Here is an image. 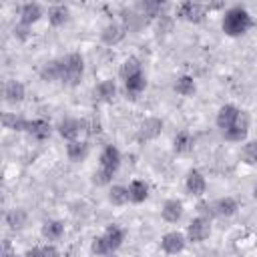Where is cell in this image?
<instances>
[{"label":"cell","instance_id":"6da1fadb","mask_svg":"<svg viewBox=\"0 0 257 257\" xmlns=\"http://www.w3.org/2000/svg\"><path fill=\"white\" fill-rule=\"evenodd\" d=\"M215 124H217V131L221 133V137L229 143H245L247 141V135H249V114L239 108L237 104H223L219 110H217V116H215Z\"/></svg>","mask_w":257,"mask_h":257},{"label":"cell","instance_id":"7a4b0ae2","mask_svg":"<svg viewBox=\"0 0 257 257\" xmlns=\"http://www.w3.org/2000/svg\"><path fill=\"white\" fill-rule=\"evenodd\" d=\"M253 28V16L251 12L241 6V4H235V6H229L223 16H221V30L225 36L229 38H239V36H245L249 30Z\"/></svg>","mask_w":257,"mask_h":257},{"label":"cell","instance_id":"3957f363","mask_svg":"<svg viewBox=\"0 0 257 257\" xmlns=\"http://www.w3.org/2000/svg\"><path fill=\"white\" fill-rule=\"evenodd\" d=\"M62 66V78L60 82L64 86H78L84 76V56L80 52H68L60 58Z\"/></svg>","mask_w":257,"mask_h":257},{"label":"cell","instance_id":"277c9868","mask_svg":"<svg viewBox=\"0 0 257 257\" xmlns=\"http://www.w3.org/2000/svg\"><path fill=\"white\" fill-rule=\"evenodd\" d=\"M120 163H122V155L118 151V147L114 145H104L100 155H98V169L110 177H114L120 169Z\"/></svg>","mask_w":257,"mask_h":257},{"label":"cell","instance_id":"5b68a950","mask_svg":"<svg viewBox=\"0 0 257 257\" xmlns=\"http://www.w3.org/2000/svg\"><path fill=\"white\" fill-rule=\"evenodd\" d=\"M54 128L66 143H70V141H78L80 139V135L86 131V122L76 118V116H64V118L58 120V124Z\"/></svg>","mask_w":257,"mask_h":257},{"label":"cell","instance_id":"8992f818","mask_svg":"<svg viewBox=\"0 0 257 257\" xmlns=\"http://www.w3.org/2000/svg\"><path fill=\"white\" fill-rule=\"evenodd\" d=\"M211 231H213L211 221L197 215L195 219L189 221V225L185 229V235H187V241L189 243H203V241H207L211 237Z\"/></svg>","mask_w":257,"mask_h":257},{"label":"cell","instance_id":"52a82bcc","mask_svg":"<svg viewBox=\"0 0 257 257\" xmlns=\"http://www.w3.org/2000/svg\"><path fill=\"white\" fill-rule=\"evenodd\" d=\"M187 243H189L187 241V235L181 233V231H177V229H173V231H167L161 237L159 247H161V251L165 255H179V253H183L187 249Z\"/></svg>","mask_w":257,"mask_h":257},{"label":"cell","instance_id":"ba28073f","mask_svg":"<svg viewBox=\"0 0 257 257\" xmlns=\"http://www.w3.org/2000/svg\"><path fill=\"white\" fill-rule=\"evenodd\" d=\"M175 14H177V18H181V20H185V22L199 24V22H203L205 16H207V6H205V4H199V2L187 0V2L177 4Z\"/></svg>","mask_w":257,"mask_h":257},{"label":"cell","instance_id":"9c48e42d","mask_svg":"<svg viewBox=\"0 0 257 257\" xmlns=\"http://www.w3.org/2000/svg\"><path fill=\"white\" fill-rule=\"evenodd\" d=\"M163 126L165 122L159 118V116H147L139 122V128H137V137L139 141H155L161 133H163Z\"/></svg>","mask_w":257,"mask_h":257},{"label":"cell","instance_id":"30bf717a","mask_svg":"<svg viewBox=\"0 0 257 257\" xmlns=\"http://www.w3.org/2000/svg\"><path fill=\"white\" fill-rule=\"evenodd\" d=\"M185 191L191 197H197V199L205 197V193H207V179H205V175L199 169H191L187 173V177H185Z\"/></svg>","mask_w":257,"mask_h":257},{"label":"cell","instance_id":"8fae6325","mask_svg":"<svg viewBox=\"0 0 257 257\" xmlns=\"http://www.w3.org/2000/svg\"><path fill=\"white\" fill-rule=\"evenodd\" d=\"M2 96H4V102L6 104H12V106L20 104L26 98V86H24V82H20L16 78H8L4 82V86H2Z\"/></svg>","mask_w":257,"mask_h":257},{"label":"cell","instance_id":"7c38bea8","mask_svg":"<svg viewBox=\"0 0 257 257\" xmlns=\"http://www.w3.org/2000/svg\"><path fill=\"white\" fill-rule=\"evenodd\" d=\"M42 16H44V8L38 2H24L18 6V22L24 26L32 28V24H36Z\"/></svg>","mask_w":257,"mask_h":257},{"label":"cell","instance_id":"4fadbf2b","mask_svg":"<svg viewBox=\"0 0 257 257\" xmlns=\"http://www.w3.org/2000/svg\"><path fill=\"white\" fill-rule=\"evenodd\" d=\"M183 215H185V205L181 199H167L161 207V219L169 225L179 223L183 219Z\"/></svg>","mask_w":257,"mask_h":257},{"label":"cell","instance_id":"5bb4252c","mask_svg":"<svg viewBox=\"0 0 257 257\" xmlns=\"http://www.w3.org/2000/svg\"><path fill=\"white\" fill-rule=\"evenodd\" d=\"M126 36V28L122 22H108L102 30H100V40L106 46H116L118 42H122Z\"/></svg>","mask_w":257,"mask_h":257},{"label":"cell","instance_id":"9a60e30c","mask_svg":"<svg viewBox=\"0 0 257 257\" xmlns=\"http://www.w3.org/2000/svg\"><path fill=\"white\" fill-rule=\"evenodd\" d=\"M64 151H66V159L70 161V163H84L86 159H88V155H90V145L86 143V141H70V143H66V147H64Z\"/></svg>","mask_w":257,"mask_h":257},{"label":"cell","instance_id":"2e32d148","mask_svg":"<svg viewBox=\"0 0 257 257\" xmlns=\"http://www.w3.org/2000/svg\"><path fill=\"white\" fill-rule=\"evenodd\" d=\"M116 94H118V86H116V82H114L112 78H104V80H100V82L94 86V98H96L98 102L110 104V102H114Z\"/></svg>","mask_w":257,"mask_h":257},{"label":"cell","instance_id":"e0dca14e","mask_svg":"<svg viewBox=\"0 0 257 257\" xmlns=\"http://www.w3.org/2000/svg\"><path fill=\"white\" fill-rule=\"evenodd\" d=\"M52 131H54V126L46 118H32V120H28V126H26V133L34 141H48Z\"/></svg>","mask_w":257,"mask_h":257},{"label":"cell","instance_id":"ac0fdd59","mask_svg":"<svg viewBox=\"0 0 257 257\" xmlns=\"http://www.w3.org/2000/svg\"><path fill=\"white\" fill-rule=\"evenodd\" d=\"M40 235L46 243H56L64 237V223L58 219H46L40 227Z\"/></svg>","mask_w":257,"mask_h":257},{"label":"cell","instance_id":"d6986e66","mask_svg":"<svg viewBox=\"0 0 257 257\" xmlns=\"http://www.w3.org/2000/svg\"><path fill=\"white\" fill-rule=\"evenodd\" d=\"M102 237H104V241H106L110 253H116V251L122 247V243H124V239H126V233H124V229H122L120 225L112 223V225H108V227L102 231Z\"/></svg>","mask_w":257,"mask_h":257},{"label":"cell","instance_id":"ffe728a7","mask_svg":"<svg viewBox=\"0 0 257 257\" xmlns=\"http://www.w3.org/2000/svg\"><path fill=\"white\" fill-rule=\"evenodd\" d=\"M46 18H48V24L54 26V28H60L68 22L70 18V8L66 4H50L46 8Z\"/></svg>","mask_w":257,"mask_h":257},{"label":"cell","instance_id":"44dd1931","mask_svg":"<svg viewBox=\"0 0 257 257\" xmlns=\"http://www.w3.org/2000/svg\"><path fill=\"white\" fill-rule=\"evenodd\" d=\"M213 209H215V217H221V219H229V217H233V215H237V211H239V203H237V199H233V197H219V199H215L213 201Z\"/></svg>","mask_w":257,"mask_h":257},{"label":"cell","instance_id":"7402d4cb","mask_svg":"<svg viewBox=\"0 0 257 257\" xmlns=\"http://www.w3.org/2000/svg\"><path fill=\"white\" fill-rule=\"evenodd\" d=\"M126 189H128V199H131L133 205L145 203V201L149 199V193H151L149 183L143 181V179H133V181L126 185Z\"/></svg>","mask_w":257,"mask_h":257},{"label":"cell","instance_id":"603a6c76","mask_svg":"<svg viewBox=\"0 0 257 257\" xmlns=\"http://www.w3.org/2000/svg\"><path fill=\"white\" fill-rule=\"evenodd\" d=\"M195 149V137L191 131L183 128L173 137V151L177 155H189Z\"/></svg>","mask_w":257,"mask_h":257},{"label":"cell","instance_id":"cb8c5ba5","mask_svg":"<svg viewBox=\"0 0 257 257\" xmlns=\"http://www.w3.org/2000/svg\"><path fill=\"white\" fill-rule=\"evenodd\" d=\"M122 88H124L126 96H131V98H137L139 94H143L145 88H147V76H145V72L133 74L126 80H122Z\"/></svg>","mask_w":257,"mask_h":257},{"label":"cell","instance_id":"d4e9b609","mask_svg":"<svg viewBox=\"0 0 257 257\" xmlns=\"http://www.w3.org/2000/svg\"><path fill=\"white\" fill-rule=\"evenodd\" d=\"M173 90H175L179 96L189 98V96H193V94L197 92V80H195L191 74H179V76L175 78V82H173Z\"/></svg>","mask_w":257,"mask_h":257},{"label":"cell","instance_id":"484cf974","mask_svg":"<svg viewBox=\"0 0 257 257\" xmlns=\"http://www.w3.org/2000/svg\"><path fill=\"white\" fill-rule=\"evenodd\" d=\"M4 223L8 225V229H12V231H20V229H24L26 223H28V213H26L22 207L8 209L6 215H4Z\"/></svg>","mask_w":257,"mask_h":257},{"label":"cell","instance_id":"4316f807","mask_svg":"<svg viewBox=\"0 0 257 257\" xmlns=\"http://www.w3.org/2000/svg\"><path fill=\"white\" fill-rule=\"evenodd\" d=\"M40 78H42L44 82H60V78H62L60 58L46 60V62L40 66Z\"/></svg>","mask_w":257,"mask_h":257},{"label":"cell","instance_id":"83f0119b","mask_svg":"<svg viewBox=\"0 0 257 257\" xmlns=\"http://www.w3.org/2000/svg\"><path fill=\"white\" fill-rule=\"evenodd\" d=\"M108 203L112 207H124L131 203L126 185H110L108 187Z\"/></svg>","mask_w":257,"mask_h":257},{"label":"cell","instance_id":"f1b7e54d","mask_svg":"<svg viewBox=\"0 0 257 257\" xmlns=\"http://www.w3.org/2000/svg\"><path fill=\"white\" fill-rule=\"evenodd\" d=\"M28 120H30V118H24V116H20V114H16V112H4V114H2V124H4V128L16 131V133H26Z\"/></svg>","mask_w":257,"mask_h":257},{"label":"cell","instance_id":"f546056e","mask_svg":"<svg viewBox=\"0 0 257 257\" xmlns=\"http://www.w3.org/2000/svg\"><path fill=\"white\" fill-rule=\"evenodd\" d=\"M22 257H60V251L56 243H42L36 247H30L22 253Z\"/></svg>","mask_w":257,"mask_h":257},{"label":"cell","instance_id":"4dcf8cb0","mask_svg":"<svg viewBox=\"0 0 257 257\" xmlns=\"http://www.w3.org/2000/svg\"><path fill=\"white\" fill-rule=\"evenodd\" d=\"M239 159H241V163H245V165H249V167L257 165V139L245 141V143L241 145Z\"/></svg>","mask_w":257,"mask_h":257},{"label":"cell","instance_id":"1f68e13d","mask_svg":"<svg viewBox=\"0 0 257 257\" xmlns=\"http://www.w3.org/2000/svg\"><path fill=\"white\" fill-rule=\"evenodd\" d=\"M139 72H143V64H141V60H139L137 56H128V58L122 60L120 70H118V76H120V80H126L128 76L139 74Z\"/></svg>","mask_w":257,"mask_h":257},{"label":"cell","instance_id":"d6a6232c","mask_svg":"<svg viewBox=\"0 0 257 257\" xmlns=\"http://www.w3.org/2000/svg\"><path fill=\"white\" fill-rule=\"evenodd\" d=\"M90 251H92V255H96V257H106V255H110V249H108V245H106V241H104L102 235H96V237L90 241Z\"/></svg>","mask_w":257,"mask_h":257},{"label":"cell","instance_id":"836d02e7","mask_svg":"<svg viewBox=\"0 0 257 257\" xmlns=\"http://www.w3.org/2000/svg\"><path fill=\"white\" fill-rule=\"evenodd\" d=\"M195 209H197V215H199V217H205V219H209V221H213V219H215L213 201L199 199V201H197V205H195Z\"/></svg>","mask_w":257,"mask_h":257},{"label":"cell","instance_id":"e575fe53","mask_svg":"<svg viewBox=\"0 0 257 257\" xmlns=\"http://www.w3.org/2000/svg\"><path fill=\"white\" fill-rule=\"evenodd\" d=\"M32 28L30 26H24V24H20V22H16L14 24V30H12V34H14V38L18 40V42H26L28 38H30V32Z\"/></svg>","mask_w":257,"mask_h":257},{"label":"cell","instance_id":"d590c367","mask_svg":"<svg viewBox=\"0 0 257 257\" xmlns=\"http://www.w3.org/2000/svg\"><path fill=\"white\" fill-rule=\"evenodd\" d=\"M0 257H22V255H18V253L10 247V243L4 241V245H2V255H0Z\"/></svg>","mask_w":257,"mask_h":257},{"label":"cell","instance_id":"8d00e7d4","mask_svg":"<svg viewBox=\"0 0 257 257\" xmlns=\"http://www.w3.org/2000/svg\"><path fill=\"white\" fill-rule=\"evenodd\" d=\"M251 193H253V199H255V201H257V183H255V185H253V191H251Z\"/></svg>","mask_w":257,"mask_h":257},{"label":"cell","instance_id":"74e56055","mask_svg":"<svg viewBox=\"0 0 257 257\" xmlns=\"http://www.w3.org/2000/svg\"><path fill=\"white\" fill-rule=\"evenodd\" d=\"M106 257H120V255H116V253H110V255H106Z\"/></svg>","mask_w":257,"mask_h":257}]
</instances>
